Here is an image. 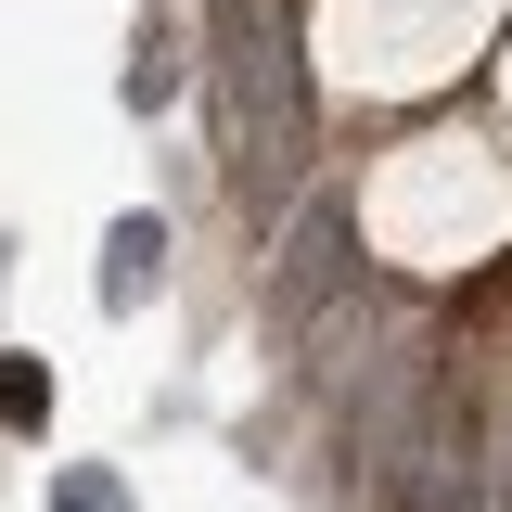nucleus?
<instances>
[{"label": "nucleus", "mask_w": 512, "mask_h": 512, "mask_svg": "<svg viewBox=\"0 0 512 512\" xmlns=\"http://www.w3.org/2000/svg\"><path fill=\"white\" fill-rule=\"evenodd\" d=\"M218 167L244 218H282L308 180V52H295V13L282 0H218Z\"/></svg>", "instance_id": "f257e3e1"}, {"label": "nucleus", "mask_w": 512, "mask_h": 512, "mask_svg": "<svg viewBox=\"0 0 512 512\" xmlns=\"http://www.w3.org/2000/svg\"><path fill=\"white\" fill-rule=\"evenodd\" d=\"M448 436V346L423 308H397V333H384L372 359H359V384L333 397V461H346V500L397 512V487L436 461Z\"/></svg>", "instance_id": "f03ea898"}, {"label": "nucleus", "mask_w": 512, "mask_h": 512, "mask_svg": "<svg viewBox=\"0 0 512 512\" xmlns=\"http://www.w3.org/2000/svg\"><path fill=\"white\" fill-rule=\"evenodd\" d=\"M359 282H372V269H359V205H346V192H308L295 231H282V256H269V282H256V308H269L282 346H308Z\"/></svg>", "instance_id": "7ed1b4c3"}, {"label": "nucleus", "mask_w": 512, "mask_h": 512, "mask_svg": "<svg viewBox=\"0 0 512 512\" xmlns=\"http://www.w3.org/2000/svg\"><path fill=\"white\" fill-rule=\"evenodd\" d=\"M397 512H512V500H500V461H487V448L448 423V436H436V461L397 487Z\"/></svg>", "instance_id": "20e7f679"}, {"label": "nucleus", "mask_w": 512, "mask_h": 512, "mask_svg": "<svg viewBox=\"0 0 512 512\" xmlns=\"http://www.w3.org/2000/svg\"><path fill=\"white\" fill-rule=\"evenodd\" d=\"M154 269H167V231H154V218H116V231H103V308H141Z\"/></svg>", "instance_id": "39448f33"}, {"label": "nucleus", "mask_w": 512, "mask_h": 512, "mask_svg": "<svg viewBox=\"0 0 512 512\" xmlns=\"http://www.w3.org/2000/svg\"><path fill=\"white\" fill-rule=\"evenodd\" d=\"M180 77H192V64H180V39H167V26H141V52H128V77H116V90H128V116H167V103H180Z\"/></svg>", "instance_id": "423d86ee"}, {"label": "nucleus", "mask_w": 512, "mask_h": 512, "mask_svg": "<svg viewBox=\"0 0 512 512\" xmlns=\"http://www.w3.org/2000/svg\"><path fill=\"white\" fill-rule=\"evenodd\" d=\"M52 512H128L116 474H52Z\"/></svg>", "instance_id": "0eeeda50"}]
</instances>
